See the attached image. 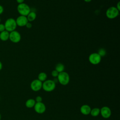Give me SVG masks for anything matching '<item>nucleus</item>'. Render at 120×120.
I'll return each mask as SVG.
<instances>
[{"instance_id":"5","label":"nucleus","mask_w":120,"mask_h":120,"mask_svg":"<svg viewBox=\"0 0 120 120\" xmlns=\"http://www.w3.org/2000/svg\"><path fill=\"white\" fill-rule=\"evenodd\" d=\"M120 11L115 7L112 6L108 8L106 11L105 15L106 17L110 19H113L116 18L119 15Z\"/></svg>"},{"instance_id":"27","label":"nucleus","mask_w":120,"mask_h":120,"mask_svg":"<svg viewBox=\"0 0 120 120\" xmlns=\"http://www.w3.org/2000/svg\"><path fill=\"white\" fill-rule=\"evenodd\" d=\"M2 62L0 61V71L2 69Z\"/></svg>"},{"instance_id":"26","label":"nucleus","mask_w":120,"mask_h":120,"mask_svg":"<svg viewBox=\"0 0 120 120\" xmlns=\"http://www.w3.org/2000/svg\"><path fill=\"white\" fill-rule=\"evenodd\" d=\"M16 1L18 3V4H21V3H24V0H16Z\"/></svg>"},{"instance_id":"28","label":"nucleus","mask_w":120,"mask_h":120,"mask_svg":"<svg viewBox=\"0 0 120 120\" xmlns=\"http://www.w3.org/2000/svg\"><path fill=\"white\" fill-rule=\"evenodd\" d=\"M86 2H90L92 0H83Z\"/></svg>"},{"instance_id":"10","label":"nucleus","mask_w":120,"mask_h":120,"mask_svg":"<svg viewBox=\"0 0 120 120\" xmlns=\"http://www.w3.org/2000/svg\"><path fill=\"white\" fill-rule=\"evenodd\" d=\"M100 113L101 114L102 117L105 119L109 118L111 115V110L110 108L106 106L102 107L100 109Z\"/></svg>"},{"instance_id":"14","label":"nucleus","mask_w":120,"mask_h":120,"mask_svg":"<svg viewBox=\"0 0 120 120\" xmlns=\"http://www.w3.org/2000/svg\"><path fill=\"white\" fill-rule=\"evenodd\" d=\"M26 17L28 22H31L34 21L36 19L37 17V14L34 11H30Z\"/></svg>"},{"instance_id":"18","label":"nucleus","mask_w":120,"mask_h":120,"mask_svg":"<svg viewBox=\"0 0 120 120\" xmlns=\"http://www.w3.org/2000/svg\"><path fill=\"white\" fill-rule=\"evenodd\" d=\"M64 69H65L64 65L61 63H58L56 65L55 68V70H56L59 73H60V72L64 71Z\"/></svg>"},{"instance_id":"6","label":"nucleus","mask_w":120,"mask_h":120,"mask_svg":"<svg viewBox=\"0 0 120 120\" xmlns=\"http://www.w3.org/2000/svg\"><path fill=\"white\" fill-rule=\"evenodd\" d=\"M88 59L91 64L98 65L101 62V57L97 52H93L89 55Z\"/></svg>"},{"instance_id":"30","label":"nucleus","mask_w":120,"mask_h":120,"mask_svg":"<svg viewBox=\"0 0 120 120\" xmlns=\"http://www.w3.org/2000/svg\"><path fill=\"white\" fill-rule=\"evenodd\" d=\"M0 22H1V19H0Z\"/></svg>"},{"instance_id":"24","label":"nucleus","mask_w":120,"mask_h":120,"mask_svg":"<svg viewBox=\"0 0 120 120\" xmlns=\"http://www.w3.org/2000/svg\"><path fill=\"white\" fill-rule=\"evenodd\" d=\"M4 12V8L2 6L0 5V15H1Z\"/></svg>"},{"instance_id":"13","label":"nucleus","mask_w":120,"mask_h":120,"mask_svg":"<svg viewBox=\"0 0 120 120\" xmlns=\"http://www.w3.org/2000/svg\"><path fill=\"white\" fill-rule=\"evenodd\" d=\"M9 32L5 30L0 32V39L3 41H6L9 39Z\"/></svg>"},{"instance_id":"9","label":"nucleus","mask_w":120,"mask_h":120,"mask_svg":"<svg viewBox=\"0 0 120 120\" xmlns=\"http://www.w3.org/2000/svg\"><path fill=\"white\" fill-rule=\"evenodd\" d=\"M34 109L35 112L39 114H42L44 113L46 110L45 105L43 102H36Z\"/></svg>"},{"instance_id":"7","label":"nucleus","mask_w":120,"mask_h":120,"mask_svg":"<svg viewBox=\"0 0 120 120\" xmlns=\"http://www.w3.org/2000/svg\"><path fill=\"white\" fill-rule=\"evenodd\" d=\"M9 39L14 43H17L21 39V34L18 31L15 30L11 31L9 32Z\"/></svg>"},{"instance_id":"11","label":"nucleus","mask_w":120,"mask_h":120,"mask_svg":"<svg viewBox=\"0 0 120 120\" xmlns=\"http://www.w3.org/2000/svg\"><path fill=\"white\" fill-rule=\"evenodd\" d=\"M17 26L19 27L25 26L27 23L28 22L27 17L23 15H20L15 20Z\"/></svg>"},{"instance_id":"17","label":"nucleus","mask_w":120,"mask_h":120,"mask_svg":"<svg viewBox=\"0 0 120 120\" xmlns=\"http://www.w3.org/2000/svg\"><path fill=\"white\" fill-rule=\"evenodd\" d=\"M38 79L39 81L42 82H44L45 81L47 78V74L45 72H41L38 75Z\"/></svg>"},{"instance_id":"3","label":"nucleus","mask_w":120,"mask_h":120,"mask_svg":"<svg viewBox=\"0 0 120 120\" xmlns=\"http://www.w3.org/2000/svg\"><path fill=\"white\" fill-rule=\"evenodd\" d=\"M56 87V83L52 80H46L42 82V89L46 92L53 91Z\"/></svg>"},{"instance_id":"25","label":"nucleus","mask_w":120,"mask_h":120,"mask_svg":"<svg viewBox=\"0 0 120 120\" xmlns=\"http://www.w3.org/2000/svg\"><path fill=\"white\" fill-rule=\"evenodd\" d=\"M118 10H120V2L118 1V3L116 4V7H115Z\"/></svg>"},{"instance_id":"16","label":"nucleus","mask_w":120,"mask_h":120,"mask_svg":"<svg viewBox=\"0 0 120 120\" xmlns=\"http://www.w3.org/2000/svg\"><path fill=\"white\" fill-rule=\"evenodd\" d=\"M100 108L95 107L91 109L90 114L93 117H97L100 114Z\"/></svg>"},{"instance_id":"12","label":"nucleus","mask_w":120,"mask_h":120,"mask_svg":"<svg viewBox=\"0 0 120 120\" xmlns=\"http://www.w3.org/2000/svg\"><path fill=\"white\" fill-rule=\"evenodd\" d=\"M91 109V107L90 105H82L80 108V112L82 114L87 115L90 114Z\"/></svg>"},{"instance_id":"1","label":"nucleus","mask_w":120,"mask_h":120,"mask_svg":"<svg viewBox=\"0 0 120 120\" xmlns=\"http://www.w3.org/2000/svg\"><path fill=\"white\" fill-rule=\"evenodd\" d=\"M5 30L9 32L15 30L17 27L15 20L13 18H9L6 20L4 23Z\"/></svg>"},{"instance_id":"21","label":"nucleus","mask_w":120,"mask_h":120,"mask_svg":"<svg viewBox=\"0 0 120 120\" xmlns=\"http://www.w3.org/2000/svg\"><path fill=\"white\" fill-rule=\"evenodd\" d=\"M35 100L36 102H41L42 101V98L41 96H38L36 98V99Z\"/></svg>"},{"instance_id":"8","label":"nucleus","mask_w":120,"mask_h":120,"mask_svg":"<svg viewBox=\"0 0 120 120\" xmlns=\"http://www.w3.org/2000/svg\"><path fill=\"white\" fill-rule=\"evenodd\" d=\"M31 89L34 91H38L42 88V82L38 79L33 80L30 85Z\"/></svg>"},{"instance_id":"22","label":"nucleus","mask_w":120,"mask_h":120,"mask_svg":"<svg viewBox=\"0 0 120 120\" xmlns=\"http://www.w3.org/2000/svg\"><path fill=\"white\" fill-rule=\"evenodd\" d=\"M5 30V27L4 24L0 23V32H2Z\"/></svg>"},{"instance_id":"23","label":"nucleus","mask_w":120,"mask_h":120,"mask_svg":"<svg viewBox=\"0 0 120 120\" xmlns=\"http://www.w3.org/2000/svg\"><path fill=\"white\" fill-rule=\"evenodd\" d=\"M25 26H26V27L27 28H28V29H30V28H32V24H31V23L30 22H28L27 23V24H26Z\"/></svg>"},{"instance_id":"4","label":"nucleus","mask_w":120,"mask_h":120,"mask_svg":"<svg viewBox=\"0 0 120 120\" xmlns=\"http://www.w3.org/2000/svg\"><path fill=\"white\" fill-rule=\"evenodd\" d=\"M58 82L62 85H67L70 81V77L68 73L65 71L59 73L57 76Z\"/></svg>"},{"instance_id":"19","label":"nucleus","mask_w":120,"mask_h":120,"mask_svg":"<svg viewBox=\"0 0 120 120\" xmlns=\"http://www.w3.org/2000/svg\"><path fill=\"white\" fill-rule=\"evenodd\" d=\"M97 53L102 57L105 56L106 55V50L104 48H101L98 49V52Z\"/></svg>"},{"instance_id":"20","label":"nucleus","mask_w":120,"mask_h":120,"mask_svg":"<svg viewBox=\"0 0 120 120\" xmlns=\"http://www.w3.org/2000/svg\"><path fill=\"white\" fill-rule=\"evenodd\" d=\"M59 72H57L56 70H53L52 71L51 73V75L52 76H53V77H57L58 75H59Z\"/></svg>"},{"instance_id":"2","label":"nucleus","mask_w":120,"mask_h":120,"mask_svg":"<svg viewBox=\"0 0 120 120\" xmlns=\"http://www.w3.org/2000/svg\"><path fill=\"white\" fill-rule=\"evenodd\" d=\"M17 10L20 15L27 16L29 13L31 11L30 7L26 3H22L18 5Z\"/></svg>"},{"instance_id":"29","label":"nucleus","mask_w":120,"mask_h":120,"mask_svg":"<svg viewBox=\"0 0 120 120\" xmlns=\"http://www.w3.org/2000/svg\"><path fill=\"white\" fill-rule=\"evenodd\" d=\"M0 119H1V114L0 113Z\"/></svg>"},{"instance_id":"15","label":"nucleus","mask_w":120,"mask_h":120,"mask_svg":"<svg viewBox=\"0 0 120 120\" xmlns=\"http://www.w3.org/2000/svg\"><path fill=\"white\" fill-rule=\"evenodd\" d=\"M35 100L33 98H30L26 100L25 102V106L29 108H31L34 107L36 104Z\"/></svg>"}]
</instances>
